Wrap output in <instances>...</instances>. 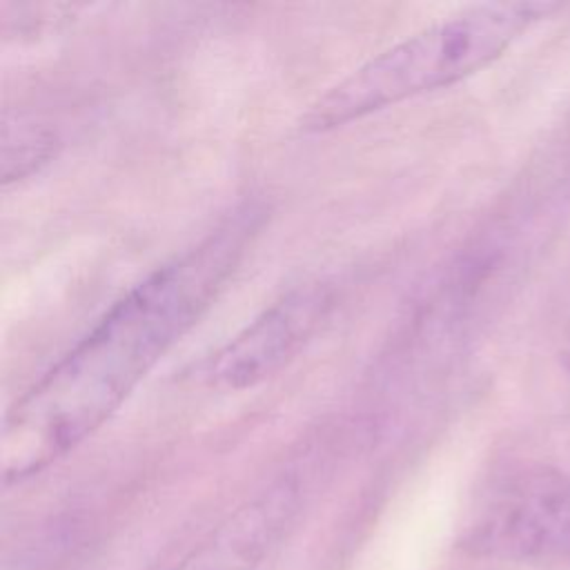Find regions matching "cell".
Returning <instances> with one entry per match:
<instances>
[{
  "instance_id": "1",
  "label": "cell",
  "mask_w": 570,
  "mask_h": 570,
  "mask_svg": "<svg viewBox=\"0 0 570 570\" xmlns=\"http://www.w3.org/2000/svg\"><path fill=\"white\" fill-rule=\"evenodd\" d=\"M263 212L245 205L127 289L11 405L0 465L22 483L76 450L198 323L245 256Z\"/></svg>"
},
{
  "instance_id": "2",
  "label": "cell",
  "mask_w": 570,
  "mask_h": 570,
  "mask_svg": "<svg viewBox=\"0 0 570 570\" xmlns=\"http://www.w3.org/2000/svg\"><path fill=\"white\" fill-rule=\"evenodd\" d=\"M554 2H488L441 18L374 53L318 96L301 131L323 134L450 87L501 58Z\"/></svg>"
},
{
  "instance_id": "3",
  "label": "cell",
  "mask_w": 570,
  "mask_h": 570,
  "mask_svg": "<svg viewBox=\"0 0 570 570\" xmlns=\"http://www.w3.org/2000/svg\"><path fill=\"white\" fill-rule=\"evenodd\" d=\"M461 546L501 561H570V474L523 470L476 508Z\"/></svg>"
},
{
  "instance_id": "4",
  "label": "cell",
  "mask_w": 570,
  "mask_h": 570,
  "mask_svg": "<svg viewBox=\"0 0 570 570\" xmlns=\"http://www.w3.org/2000/svg\"><path fill=\"white\" fill-rule=\"evenodd\" d=\"M332 305V292L321 283L289 289L207 361V383L238 392L272 379L303 352Z\"/></svg>"
},
{
  "instance_id": "5",
  "label": "cell",
  "mask_w": 570,
  "mask_h": 570,
  "mask_svg": "<svg viewBox=\"0 0 570 570\" xmlns=\"http://www.w3.org/2000/svg\"><path fill=\"white\" fill-rule=\"evenodd\" d=\"M301 501L298 483L283 476L234 510L169 570H258L292 523Z\"/></svg>"
},
{
  "instance_id": "6",
  "label": "cell",
  "mask_w": 570,
  "mask_h": 570,
  "mask_svg": "<svg viewBox=\"0 0 570 570\" xmlns=\"http://www.w3.org/2000/svg\"><path fill=\"white\" fill-rule=\"evenodd\" d=\"M53 136L51 131L36 125H16L13 134L4 129L2 142V178L4 183L22 178L27 171L36 169L40 160L51 154Z\"/></svg>"
},
{
  "instance_id": "7",
  "label": "cell",
  "mask_w": 570,
  "mask_h": 570,
  "mask_svg": "<svg viewBox=\"0 0 570 570\" xmlns=\"http://www.w3.org/2000/svg\"><path fill=\"white\" fill-rule=\"evenodd\" d=\"M561 361H563V367L570 374V316H568L563 334H561Z\"/></svg>"
}]
</instances>
